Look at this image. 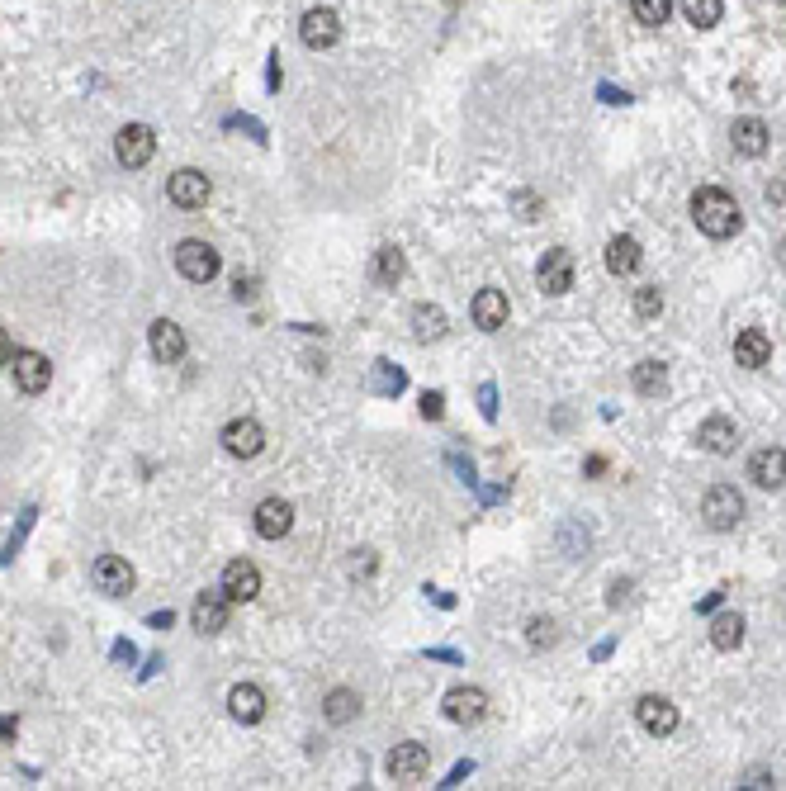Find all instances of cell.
Returning a JSON list of instances; mask_svg holds the SVG:
<instances>
[{
  "mask_svg": "<svg viewBox=\"0 0 786 791\" xmlns=\"http://www.w3.org/2000/svg\"><path fill=\"white\" fill-rule=\"evenodd\" d=\"M682 5V19L692 24V29H715L720 15H725V0H678Z\"/></svg>",
  "mask_w": 786,
  "mask_h": 791,
  "instance_id": "29",
  "label": "cell"
},
{
  "mask_svg": "<svg viewBox=\"0 0 786 791\" xmlns=\"http://www.w3.org/2000/svg\"><path fill=\"white\" fill-rule=\"evenodd\" d=\"M469 313H474V323H479L483 332H502V327H507V294H502V289H479Z\"/></svg>",
  "mask_w": 786,
  "mask_h": 791,
  "instance_id": "22",
  "label": "cell"
},
{
  "mask_svg": "<svg viewBox=\"0 0 786 791\" xmlns=\"http://www.w3.org/2000/svg\"><path fill=\"white\" fill-rule=\"evenodd\" d=\"M360 711V697L351 692V687H332L327 692V702H322V716L332 720V725H351Z\"/></svg>",
  "mask_w": 786,
  "mask_h": 791,
  "instance_id": "26",
  "label": "cell"
},
{
  "mask_svg": "<svg viewBox=\"0 0 786 791\" xmlns=\"http://www.w3.org/2000/svg\"><path fill=\"white\" fill-rule=\"evenodd\" d=\"M15 360V342H10V332L0 327V365H10Z\"/></svg>",
  "mask_w": 786,
  "mask_h": 791,
  "instance_id": "39",
  "label": "cell"
},
{
  "mask_svg": "<svg viewBox=\"0 0 786 791\" xmlns=\"http://www.w3.org/2000/svg\"><path fill=\"white\" fill-rule=\"evenodd\" d=\"M630 379H635V394H644V398H659L663 389H668V370H663L659 360H640Z\"/></svg>",
  "mask_w": 786,
  "mask_h": 791,
  "instance_id": "30",
  "label": "cell"
},
{
  "mask_svg": "<svg viewBox=\"0 0 786 791\" xmlns=\"http://www.w3.org/2000/svg\"><path fill=\"white\" fill-rule=\"evenodd\" d=\"M730 143H734V152L739 157H763L768 152V143H772V133H768V124L763 119H734V128H730Z\"/></svg>",
  "mask_w": 786,
  "mask_h": 791,
  "instance_id": "20",
  "label": "cell"
},
{
  "mask_svg": "<svg viewBox=\"0 0 786 791\" xmlns=\"http://www.w3.org/2000/svg\"><path fill=\"white\" fill-rule=\"evenodd\" d=\"M261 446H266V432H261V422H256V417H233V422L223 427V450L237 455V460L261 455Z\"/></svg>",
  "mask_w": 786,
  "mask_h": 791,
  "instance_id": "9",
  "label": "cell"
},
{
  "mask_svg": "<svg viewBox=\"0 0 786 791\" xmlns=\"http://www.w3.org/2000/svg\"><path fill=\"white\" fill-rule=\"evenodd\" d=\"M635 716H640V725L649 735H659V739L678 730V706L668 702V697H640V702H635Z\"/></svg>",
  "mask_w": 786,
  "mask_h": 791,
  "instance_id": "18",
  "label": "cell"
},
{
  "mask_svg": "<svg viewBox=\"0 0 786 791\" xmlns=\"http://www.w3.org/2000/svg\"><path fill=\"white\" fill-rule=\"evenodd\" d=\"M512 204H517V209H521V218H526V223H531V218H540V209H545V204H540V199L531 195V190H521V195L512 199Z\"/></svg>",
  "mask_w": 786,
  "mask_h": 791,
  "instance_id": "36",
  "label": "cell"
},
{
  "mask_svg": "<svg viewBox=\"0 0 786 791\" xmlns=\"http://www.w3.org/2000/svg\"><path fill=\"white\" fill-rule=\"evenodd\" d=\"M635 313H640V318H659V313H663V289L659 285L635 289Z\"/></svg>",
  "mask_w": 786,
  "mask_h": 791,
  "instance_id": "34",
  "label": "cell"
},
{
  "mask_svg": "<svg viewBox=\"0 0 786 791\" xmlns=\"http://www.w3.org/2000/svg\"><path fill=\"white\" fill-rule=\"evenodd\" d=\"M630 15H635V24H644V29H659V24H668V15H673V0H630Z\"/></svg>",
  "mask_w": 786,
  "mask_h": 791,
  "instance_id": "31",
  "label": "cell"
},
{
  "mask_svg": "<svg viewBox=\"0 0 786 791\" xmlns=\"http://www.w3.org/2000/svg\"><path fill=\"white\" fill-rule=\"evenodd\" d=\"M697 441L701 450H711V455H734V446H739V427H734L730 417H706L697 427Z\"/></svg>",
  "mask_w": 786,
  "mask_h": 791,
  "instance_id": "21",
  "label": "cell"
},
{
  "mask_svg": "<svg viewBox=\"0 0 786 791\" xmlns=\"http://www.w3.org/2000/svg\"><path fill=\"white\" fill-rule=\"evenodd\" d=\"M370 275H375V285L393 289L398 280H403V275H408V261H403V252H398V247H379L375 261H370Z\"/></svg>",
  "mask_w": 786,
  "mask_h": 791,
  "instance_id": "25",
  "label": "cell"
},
{
  "mask_svg": "<svg viewBox=\"0 0 786 791\" xmlns=\"http://www.w3.org/2000/svg\"><path fill=\"white\" fill-rule=\"evenodd\" d=\"M536 280H540V289H545V294H569V289H573V252H564V247H550V252L540 256Z\"/></svg>",
  "mask_w": 786,
  "mask_h": 791,
  "instance_id": "11",
  "label": "cell"
},
{
  "mask_svg": "<svg viewBox=\"0 0 786 791\" xmlns=\"http://www.w3.org/2000/svg\"><path fill=\"white\" fill-rule=\"evenodd\" d=\"M223 593H228V602H251L261 593V569L251 559H228L223 564Z\"/></svg>",
  "mask_w": 786,
  "mask_h": 791,
  "instance_id": "14",
  "label": "cell"
},
{
  "mask_svg": "<svg viewBox=\"0 0 786 791\" xmlns=\"http://www.w3.org/2000/svg\"><path fill=\"white\" fill-rule=\"evenodd\" d=\"M725 602V588H715V593H706V602H701V612H715Z\"/></svg>",
  "mask_w": 786,
  "mask_h": 791,
  "instance_id": "40",
  "label": "cell"
},
{
  "mask_svg": "<svg viewBox=\"0 0 786 791\" xmlns=\"http://www.w3.org/2000/svg\"><path fill=\"white\" fill-rule=\"evenodd\" d=\"M479 413L488 417V422L498 417V389H493V384H483V389H479Z\"/></svg>",
  "mask_w": 786,
  "mask_h": 791,
  "instance_id": "37",
  "label": "cell"
},
{
  "mask_svg": "<svg viewBox=\"0 0 786 791\" xmlns=\"http://www.w3.org/2000/svg\"><path fill=\"white\" fill-rule=\"evenodd\" d=\"M389 777L398 782V787H417L422 777H427V768H431V754H427V744H393V754H389Z\"/></svg>",
  "mask_w": 786,
  "mask_h": 791,
  "instance_id": "6",
  "label": "cell"
},
{
  "mask_svg": "<svg viewBox=\"0 0 786 791\" xmlns=\"http://www.w3.org/2000/svg\"><path fill=\"white\" fill-rule=\"evenodd\" d=\"M209 176L204 171H195V166H180L176 176L166 180V199L176 204V209H204L209 204Z\"/></svg>",
  "mask_w": 786,
  "mask_h": 791,
  "instance_id": "7",
  "label": "cell"
},
{
  "mask_svg": "<svg viewBox=\"0 0 786 791\" xmlns=\"http://www.w3.org/2000/svg\"><path fill=\"white\" fill-rule=\"evenodd\" d=\"M228 612H233V602H228V593L218 588V593H199L195 597L190 621H195L199 635H218V630H228Z\"/></svg>",
  "mask_w": 786,
  "mask_h": 791,
  "instance_id": "12",
  "label": "cell"
},
{
  "mask_svg": "<svg viewBox=\"0 0 786 791\" xmlns=\"http://www.w3.org/2000/svg\"><path fill=\"white\" fill-rule=\"evenodd\" d=\"M777 5H786V0H777Z\"/></svg>",
  "mask_w": 786,
  "mask_h": 791,
  "instance_id": "44",
  "label": "cell"
},
{
  "mask_svg": "<svg viewBox=\"0 0 786 791\" xmlns=\"http://www.w3.org/2000/svg\"><path fill=\"white\" fill-rule=\"evenodd\" d=\"M228 711H233V720H242V725H256V720L266 716V692L256 683H237L233 692H228Z\"/></svg>",
  "mask_w": 786,
  "mask_h": 791,
  "instance_id": "23",
  "label": "cell"
},
{
  "mask_svg": "<svg viewBox=\"0 0 786 791\" xmlns=\"http://www.w3.org/2000/svg\"><path fill=\"white\" fill-rule=\"evenodd\" d=\"M441 711H446V720H455V725H479V720L488 716V697H483L479 687H450Z\"/></svg>",
  "mask_w": 786,
  "mask_h": 791,
  "instance_id": "13",
  "label": "cell"
},
{
  "mask_svg": "<svg viewBox=\"0 0 786 791\" xmlns=\"http://www.w3.org/2000/svg\"><path fill=\"white\" fill-rule=\"evenodd\" d=\"M422 417H427V422H441V417H446V394L427 389V394H422Z\"/></svg>",
  "mask_w": 786,
  "mask_h": 791,
  "instance_id": "35",
  "label": "cell"
},
{
  "mask_svg": "<svg viewBox=\"0 0 786 791\" xmlns=\"http://www.w3.org/2000/svg\"><path fill=\"white\" fill-rule=\"evenodd\" d=\"M412 332H417V342H436V337H446V313L436 304H417L412 308Z\"/></svg>",
  "mask_w": 786,
  "mask_h": 791,
  "instance_id": "28",
  "label": "cell"
},
{
  "mask_svg": "<svg viewBox=\"0 0 786 791\" xmlns=\"http://www.w3.org/2000/svg\"><path fill=\"white\" fill-rule=\"evenodd\" d=\"M640 261H644V252H640L635 237H611L607 242V270L611 275H635Z\"/></svg>",
  "mask_w": 786,
  "mask_h": 791,
  "instance_id": "24",
  "label": "cell"
},
{
  "mask_svg": "<svg viewBox=\"0 0 786 791\" xmlns=\"http://www.w3.org/2000/svg\"><path fill=\"white\" fill-rule=\"evenodd\" d=\"M692 223H697L706 237H715V242H725V237L739 233V204H734V195H725L720 185H706V190H697L692 195Z\"/></svg>",
  "mask_w": 786,
  "mask_h": 791,
  "instance_id": "1",
  "label": "cell"
},
{
  "mask_svg": "<svg viewBox=\"0 0 786 791\" xmlns=\"http://www.w3.org/2000/svg\"><path fill=\"white\" fill-rule=\"evenodd\" d=\"M749 479L758 488H782L786 484V450L782 446H763L749 455Z\"/></svg>",
  "mask_w": 786,
  "mask_h": 791,
  "instance_id": "16",
  "label": "cell"
},
{
  "mask_svg": "<svg viewBox=\"0 0 786 791\" xmlns=\"http://www.w3.org/2000/svg\"><path fill=\"white\" fill-rule=\"evenodd\" d=\"M15 730H19V720H10V716H0V739H15Z\"/></svg>",
  "mask_w": 786,
  "mask_h": 791,
  "instance_id": "41",
  "label": "cell"
},
{
  "mask_svg": "<svg viewBox=\"0 0 786 791\" xmlns=\"http://www.w3.org/2000/svg\"><path fill=\"white\" fill-rule=\"evenodd\" d=\"M782 261H786V242H782Z\"/></svg>",
  "mask_w": 786,
  "mask_h": 791,
  "instance_id": "43",
  "label": "cell"
},
{
  "mask_svg": "<svg viewBox=\"0 0 786 791\" xmlns=\"http://www.w3.org/2000/svg\"><path fill=\"white\" fill-rule=\"evenodd\" d=\"M299 38H304V48H313V53L337 48L341 43V15L337 10H327V5H313V10H304V19H299Z\"/></svg>",
  "mask_w": 786,
  "mask_h": 791,
  "instance_id": "5",
  "label": "cell"
},
{
  "mask_svg": "<svg viewBox=\"0 0 786 791\" xmlns=\"http://www.w3.org/2000/svg\"><path fill=\"white\" fill-rule=\"evenodd\" d=\"M251 526H256V536H261V540L289 536V526H294V503H285V498H266V503L256 507Z\"/></svg>",
  "mask_w": 786,
  "mask_h": 791,
  "instance_id": "15",
  "label": "cell"
},
{
  "mask_svg": "<svg viewBox=\"0 0 786 791\" xmlns=\"http://www.w3.org/2000/svg\"><path fill=\"white\" fill-rule=\"evenodd\" d=\"M526 645H531V649H550L554 645V621H550V616H531V621H526Z\"/></svg>",
  "mask_w": 786,
  "mask_h": 791,
  "instance_id": "33",
  "label": "cell"
},
{
  "mask_svg": "<svg viewBox=\"0 0 786 791\" xmlns=\"http://www.w3.org/2000/svg\"><path fill=\"white\" fill-rule=\"evenodd\" d=\"M375 574V550H360V559L351 564V578H370Z\"/></svg>",
  "mask_w": 786,
  "mask_h": 791,
  "instance_id": "38",
  "label": "cell"
},
{
  "mask_svg": "<svg viewBox=\"0 0 786 791\" xmlns=\"http://www.w3.org/2000/svg\"><path fill=\"white\" fill-rule=\"evenodd\" d=\"M114 157H119V166H128V171H143V166L157 157V133L147 124H124L119 138H114Z\"/></svg>",
  "mask_w": 786,
  "mask_h": 791,
  "instance_id": "4",
  "label": "cell"
},
{
  "mask_svg": "<svg viewBox=\"0 0 786 791\" xmlns=\"http://www.w3.org/2000/svg\"><path fill=\"white\" fill-rule=\"evenodd\" d=\"M375 389L379 394H403V389H408V379H403V370H398V365H389V360H379L375 365Z\"/></svg>",
  "mask_w": 786,
  "mask_h": 791,
  "instance_id": "32",
  "label": "cell"
},
{
  "mask_svg": "<svg viewBox=\"0 0 786 791\" xmlns=\"http://www.w3.org/2000/svg\"><path fill=\"white\" fill-rule=\"evenodd\" d=\"M734 360H739L744 370H763L772 360V337L763 327H744V332L734 337Z\"/></svg>",
  "mask_w": 786,
  "mask_h": 791,
  "instance_id": "19",
  "label": "cell"
},
{
  "mask_svg": "<svg viewBox=\"0 0 786 791\" xmlns=\"http://www.w3.org/2000/svg\"><path fill=\"white\" fill-rule=\"evenodd\" d=\"M15 384L24 394H43L48 384H53V360L43 356V351H15Z\"/></svg>",
  "mask_w": 786,
  "mask_h": 791,
  "instance_id": "10",
  "label": "cell"
},
{
  "mask_svg": "<svg viewBox=\"0 0 786 791\" xmlns=\"http://www.w3.org/2000/svg\"><path fill=\"white\" fill-rule=\"evenodd\" d=\"M147 342H152V356H157L161 365H180V360H185V332H180V323H171V318H157L152 332H147Z\"/></svg>",
  "mask_w": 786,
  "mask_h": 791,
  "instance_id": "17",
  "label": "cell"
},
{
  "mask_svg": "<svg viewBox=\"0 0 786 791\" xmlns=\"http://www.w3.org/2000/svg\"><path fill=\"white\" fill-rule=\"evenodd\" d=\"M90 578H95V588L100 593H109V597H124V593H133V564L128 559H119V555H100L95 564H90Z\"/></svg>",
  "mask_w": 786,
  "mask_h": 791,
  "instance_id": "8",
  "label": "cell"
},
{
  "mask_svg": "<svg viewBox=\"0 0 786 791\" xmlns=\"http://www.w3.org/2000/svg\"><path fill=\"white\" fill-rule=\"evenodd\" d=\"M744 787H772V777L768 773H749V782Z\"/></svg>",
  "mask_w": 786,
  "mask_h": 791,
  "instance_id": "42",
  "label": "cell"
},
{
  "mask_svg": "<svg viewBox=\"0 0 786 791\" xmlns=\"http://www.w3.org/2000/svg\"><path fill=\"white\" fill-rule=\"evenodd\" d=\"M711 645H715V649H725V654L744 645V616H739V612L715 616V621H711Z\"/></svg>",
  "mask_w": 786,
  "mask_h": 791,
  "instance_id": "27",
  "label": "cell"
},
{
  "mask_svg": "<svg viewBox=\"0 0 786 791\" xmlns=\"http://www.w3.org/2000/svg\"><path fill=\"white\" fill-rule=\"evenodd\" d=\"M701 517H706L711 531H734L739 517H744V498H739V488H734V484L706 488V498H701Z\"/></svg>",
  "mask_w": 786,
  "mask_h": 791,
  "instance_id": "3",
  "label": "cell"
},
{
  "mask_svg": "<svg viewBox=\"0 0 786 791\" xmlns=\"http://www.w3.org/2000/svg\"><path fill=\"white\" fill-rule=\"evenodd\" d=\"M176 270L190 280V285H209L218 270H223V256L209 247V242H199V237H185L176 247Z\"/></svg>",
  "mask_w": 786,
  "mask_h": 791,
  "instance_id": "2",
  "label": "cell"
}]
</instances>
